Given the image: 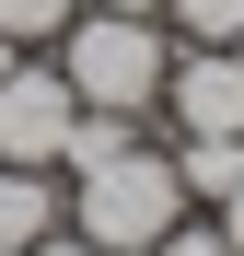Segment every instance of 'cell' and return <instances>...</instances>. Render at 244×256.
<instances>
[{
  "label": "cell",
  "instance_id": "6da1fadb",
  "mask_svg": "<svg viewBox=\"0 0 244 256\" xmlns=\"http://www.w3.org/2000/svg\"><path fill=\"white\" fill-rule=\"evenodd\" d=\"M175 222H186V186H175V152L163 140H128V152H105V163L70 175V233L93 256H151Z\"/></svg>",
  "mask_w": 244,
  "mask_h": 256
},
{
  "label": "cell",
  "instance_id": "7a4b0ae2",
  "mask_svg": "<svg viewBox=\"0 0 244 256\" xmlns=\"http://www.w3.org/2000/svg\"><path fill=\"white\" fill-rule=\"evenodd\" d=\"M58 82L81 105H105V116H151L163 105V70H175V35L140 24V12H70L58 24Z\"/></svg>",
  "mask_w": 244,
  "mask_h": 256
},
{
  "label": "cell",
  "instance_id": "3957f363",
  "mask_svg": "<svg viewBox=\"0 0 244 256\" xmlns=\"http://www.w3.org/2000/svg\"><path fill=\"white\" fill-rule=\"evenodd\" d=\"M70 116H81V94L58 82V58H47V47L0 70V163H47V175H58V152H70Z\"/></svg>",
  "mask_w": 244,
  "mask_h": 256
},
{
  "label": "cell",
  "instance_id": "277c9868",
  "mask_svg": "<svg viewBox=\"0 0 244 256\" xmlns=\"http://www.w3.org/2000/svg\"><path fill=\"white\" fill-rule=\"evenodd\" d=\"M151 116L175 128V140H233V128H244V58L233 47H175Z\"/></svg>",
  "mask_w": 244,
  "mask_h": 256
},
{
  "label": "cell",
  "instance_id": "5b68a950",
  "mask_svg": "<svg viewBox=\"0 0 244 256\" xmlns=\"http://www.w3.org/2000/svg\"><path fill=\"white\" fill-rule=\"evenodd\" d=\"M58 222H70V186L47 163H0V256H35Z\"/></svg>",
  "mask_w": 244,
  "mask_h": 256
},
{
  "label": "cell",
  "instance_id": "8992f818",
  "mask_svg": "<svg viewBox=\"0 0 244 256\" xmlns=\"http://www.w3.org/2000/svg\"><path fill=\"white\" fill-rule=\"evenodd\" d=\"M175 152V186H186V210H221L233 186H244V128L233 140H163Z\"/></svg>",
  "mask_w": 244,
  "mask_h": 256
},
{
  "label": "cell",
  "instance_id": "52a82bcc",
  "mask_svg": "<svg viewBox=\"0 0 244 256\" xmlns=\"http://www.w3.org/2000/svg\"><path fill=\"white\" fill-rule=\"evenodd\" d=\"M163 35H186V47H233V35H244V0H163Z\"/></svg>",
  "mask_w": 244,
  "mask_h": 256
},
{
  "label": "cell",
  "instance_id": "ba28073f",
  "mask_svg": "<svg viewBox=\"0 0 244 256\" xmlns=\"http://www.w3.org/2000/svg\"><path fill=\"white\" fill-rule=\"evenodd\" d=\"M70 12H81V0H0V35H12V47H58Z\"/></svg>",
  "mask_w": 244,
  "mask_h": 256
},
{
  "label": "cell",
  "instance_id": "9c48e42d",
  "mask_svg": "<svg viewBox=\"0 0 244 256\" xmlns=\"http://www.w3.org/2000/svg\"><path fill=\"white\" fill-rule=\"evenodd\" d=\"M151 256H233V233H221V222H210V210H186V222H175V233H163V244H151Z\"/></svg>",
  "mask_w": 244,
  "mask_h": 256
},
{
  "label": "cell",
  "instance_id": "30bf717a",
  "mask_svg": "<svg viewBox=\"0 0 244 256\" xmlns=\"http://www.w3.org/2000/svg\"><path fill=\"white\" fill-rule=\"evenodd\" d=\"M210 222H221V233H233V256H244V186H233V198L210 210Z\"/></svg>",
  "mask_w": 244,
  "mask_h": 256
},
{
  "label": "cell",
  "instance_id": "8fae6325",
  "mask_svg": "<svg viewBox=\"0 0 244 256\" xmlns=\"http://www.w3.org/2000/svg\"><path fill=\"white\" fill-rule=\"evenodd\" d=\"M81 12H140V24H163V0H81Z\"/></svg>",
  "mask_w": 244,
  "mask_h": 256
},
{
  "label": "cell",
  "instance_id": "7c38bea8",
  "mask_svg": "<svg viewBox=\"0 0 244 256\" xmlns=\"http://www.w3.org/2000/svg\"><path fill=\"white\" fill-rule=\"evenodd\" d=\"M35 256H93V244H81V233H70V222H58V233H47V244H35Z\"/></svg>",
  "mask_w": 244,
  "mask_h": 256
},
{
  "label": "cell",
  "instance_id": "4fadbf2b",
  "mask_svg": "<svg viewBox=\"0 0 244 256\" xmlns=\"http://www.w3.org/2000/svg\"><path fill=\"white\" fill-rule=\"evenodd\" d=\"M233 58H244V35H233Z\"/></svg>",
  "mask_w": 244,
  "mask_h": 256
}]
</instances>
